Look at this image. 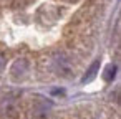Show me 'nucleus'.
I'll use <instances>...</instances> for the list:
<instances>
[{
	"label": "nucleus",
	"instance_id": "f257e3e1",
	"mask_svg": "<svg viewBox=\"0 0 121 119\" xmlns=\"http://www.w3.org/2000/svg\"><path fill=\"white\" fill-rule=\"evenodd\" d=\"M98 68H99V61H95L90 68H88V71L85 73V76H83V81L86 83V81H91L93 78H95V74L98 73Z\"/></svg>",
	"mask_w": 121,
	"mask_h": 119
},
{
	"label": "nucleus",
	"instance_id": "f03ea898",
	"mask_svg": "<svg viewBox=\"0 0 121 119\" xmlns=\"http://www.w3.org/2000/svg\"><path fill=\"white\" fill-rule=\"evenodd\" d=\"M116 76V66L114 65H109L104 71V79L106 81H113V78Z\"/></svg>",
	"mask_w": 121,
	"mask_h": 119
}]
</instances>
